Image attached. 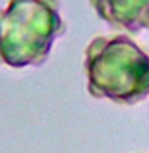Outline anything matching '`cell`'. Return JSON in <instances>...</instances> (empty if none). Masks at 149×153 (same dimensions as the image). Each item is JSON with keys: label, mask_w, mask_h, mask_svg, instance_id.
I'll return each instance as SVG.
<instances>
[{"label": "cell", "mask_w": 149, "mask_h": 153, "mask_svg": "<svg viewBox=\"0 0 149 153\" xmlns=\"http://www.w3.org/2000/svg\"><path fill=\"white\" fill-rule=\"evenodd\" d=\"M87 91L133 105L149 96V54L127 35L95 37L84 51Z\"/></svg>", "instance_id": "obj_1"}, {"label": "cell", "mask_w": 149, "mask_h": 153, "mask_svg": "<svg viewBox=\"0 0 149 153\" xmlns=\"http://www.w3.org/2000/svg\"><path fill=\"white\" fill-rule=\"evenodd\" d=\"M65 30L59 0H8L0 8V65H43Z\"/></svg>", "instance_id": "obj_2"}, {"label": "cell", "mask_w": 149, "mask_h": 153, "mask_svg": "<svg viewBox=\"0 0 149 153\" xmlns=\"http://www.w3.org/2000/svg\"><path fill=\"white\" fill-rule=\"evenodd\" d=\"M95 14L113 29L149 30V0H89Z\"/></svg>", "instance_id": "obj_3"}]
</instances>
